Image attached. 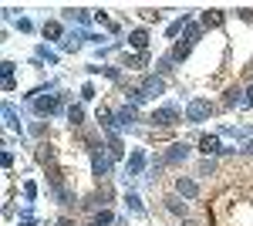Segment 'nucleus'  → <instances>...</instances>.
<instances>
[{"label": "nucleus", "mask_w": 253, "mask_h": 226, "mask_svg": "<svg viewBox=\"0 0 253 226\" xmlns=\"http://www.w3.org/2000/svg\"><path fill=\"white\" fill-rule=\"evenodd\" d=\"M223 20H226L223 10H206V14H203V31H213V27H219Z\"/></svg>", "instance_id": "obj_15"}, {"label": "nucleus", "mask_w": 253, "mask_h": 226, "mask_svg": "<svg viewBox=\"0 0 253 226\" xmlns=\"http://www.w3.org/2000/svg\"><path fill=\"white\" fill-rule=\"evenodd\" d=\"M189 51H193V41L182 38V41L172 47V54H169V57H172V61H186V57H189Z\"/></svg>", "instance_id": "obj_17"}, {"label": "nucleus", "mask_w": 253, "mask_h": 226, "mask_svg": "<svg viewBox=\"0 0 253 226\" xmlns=\"http://www.w3.org/2000/svg\"><path fill=\"white\" fill-rule=\"evenodd\" d=\"M41 34H44L47 41H64V38H68V34H64V27H61L58 20H47V24L41 27Z\"/></svg>", "instance_id": "obj_12"}, {"label": "nucleus", "mask_w": 253, "mask_h": 226, "mask_svg": "<svg viewBox=\"0 0 253 226\" xmlns=\"http://www.w3.org/2000/svg\"><path fill=\"white\" fill-rule=\"evenodd\" d=\"M95 223H98V226H108V223H112V213H108V209L95 213Z\"/></svg>", "instance_id": "obj_28"}, {"label": "nucleus", "mask_w": 253, "mask_h": 226, "mask_svg": "<svg viewBox=\"0 0 253 226\" xmlns=\"http://www.w3.org/2000/svg\"><path fill=\"white\" fill-rule=\"evenodd\" d=\"M3 122H7V125H10V129H20V122H17V108H14V105H10V101H7V105H3Z\"/></svg>", "instance_id": "obj_21"}, {"label": "nucleus", "mask_w": 253, "mask_h": 226, "mask_svg": "<svg viewBox=\"0 0 253 226\" xmlns=\"http://www.w3.org/2000/svg\"><path fill=\"white\" fill-rule=\"evenodd\" d=\"M34 112H38V115H58V112H64V94L34 98Z\"/></svg>", "instance_id": "obj_3"}, {"label": "nucleus", "mask_w": 253, "mask_h": 226, "mask_svg": "<svg viewBox=\"0 0 253 226\" xmlns=\"http://www.w3.org/2000/svg\"><path fill=\"white\" fill-rule=\"evenodd\" d=\"M189 155H193V149H189L186 142H175V145H169V152L162 155V162H166V166H182Z\"/></svg>", "instance_id": "obj_4"}, {"label": "nucleus", "mask_w": 253, "mask_h": 226, "mask_svg": "<svg viewBox=\"0 0 253 226\" xmlns=\"http://www.w3.org/2000/svg\"><path fill=\"white\" fill-rule=\"evenodd\" d=\"M138 91L145 94V98H156V94H162V91H166V81H162L159 75H149V78H142Z\"/></svg>", "instance_id": "obj_5"}, {"label": "nucleus", "mask_w": 253, "mask_h": 226, "mask_svg": "<svg viewBox=\"0 0 253 226\" xmlns=\"http://www.w3.org/2000/svg\"><path fill=\"white\" fill-rule=\"evenodd\" d=\"M125 203H128V209H132V213H142V199H138L135 192H125Z\"/></svg>", "instance_id": "obj_26"}, {"label": "nucleus", "mask_w": 253, "mask_h": 226, "mask_svg": "<svg viewBox=\"0 0 253 226\" xmlns=\"http://www.w3.org/2000/svg\"><path fill=\"white\" fill-rule=\"evenodd\" d=\"M135 118H138V115H135V108H132V105H122V108L115 112V125H122V129H128V125H132Z\"/></svg>", "instance_id": "obj_13"}, {"label": "nucleus", "mask_w": 253, "mask_h": 226, "mask_svg": "<svg viewBox=\"0 0 253 226\" xmlns=\"http://www.w3.org/2000/svg\"><path fill=\"white\" fill-rule=\"evenodd\" d=\"M240 108H253V85L243 88V101H240Z\"/></svg>", "instance_id": "obj_27"}, {"label": "nucleus", "mask_w": 253, "mask_h": 226, "mask_svg": "<svg viewBox=\"0 0 253 226\" xmlns=\"http://www.w3.org/2000/svg\"><path fill=\"white\" fill-rule=\"evenodd\" d=\"M91 226H98V223H91Z\"/></svg>", "instance_id": "obj_36"}, {"label": "nucleus", "mask_w": 253, "mask_h": 226, "mask_svg": "<svg viewBox=\"0 0 253 226\" xmlns=\"http://www.w3.org/2000/svg\"><path fill=\"white\" fill-rule=\"evenodd\" d=\"M175 192H179L182 199H196V196H199V182L189 179V176H179V179H175Z\"/></svg>", "instance_id": "obj_7"}, {"label": "nucleus", "mask_w": 253, "mask_h": 226, "mask_svg": "<svg viewBox=\"0 0 253 226\" xmlns=\"http://www.w3.org/2000/svg\"><path fill=\"white\" fill-rule=\"evenodd\" d=\"M172 64H175V61H172L169 54H166V57H159V61H156V75H159V78H162V75H169V71H172Z\"/></svg>", "instance_id": "obj_23"}, {"label": "nucleus", "mask_w": 253, "mask_h": 226, "mask_svg": "<svg viewBox=\"0 0 253 226\" xmlns=\"http://www.w3.org/2000/svg\"><path fill=\"white\" fill-rule=\"evenodd\" d=\"M64 17L75 20V24H88V20H91V14H88L84 7H68V10H64Z\"/></svg>", "instance_id": "obj_18"}, {"label": "nucleus", "mask_w": 253, "mask_h": 226, "mask_svg": "<svg viewBox=\"0 0 253 226\" xmlns=\"http://www.w3.org/2000/svg\"><path fill=\"white\" fill-rule=\"evenodd\" d=\"M213 112H216V105L210 98H193V101L186 105V125H203Z\"/></svg>", "instance_id": "obj_1"}, {"label": "nucleus", "mask_w": 253, "mask_h": 226, "mask_svg": "<svg viewBox=\"0 0 253 226\" xmlns=\"http://www.w3.org/2000/svg\"><path fill=\"white\" fill-rule=\"evenodd\" d=\"M199 38H203V24H189V27H186V41H193V44H196Z\"/></svg>", "instance_id": "obj_24"}, {"label": "nucleus", "mask_w": 253, "mask_h": 226, "mask_svg": "<svg viewBox=\"0 0 253 226\" xmlns=\"http://www.w3.org/2000/svg\"><path fill=\"white\" fill-rule=\"evenodd\" d=\"M58 226H75V220H68V216H61V220H58Z\"/></svg>", "instance_id": "obj_33"}, {"label": "nucleus", "mask_w": 253, "mask_h": 226, "mask_svg": "<svg viewBox=\"0 0 253 226\" xmlns=\"http://www.w3.org/2000/svg\"><path fill=\"white\" fill-rule=\"evenodd\" d=\"M226 145H219V135H203L199 138V152L206 155V159H213V155H223Z\"/></svg>", "instance_id": "obj_6"}, {"label": "nucleus", "mask_w": 253, "mask_h": 226, "mask_svg": "<svg viewBox=\"0 0 253 226\" xmlns=\"http://www.w3.org/2000/svg\"><path fill=\"white\" fill-rule=\"evenodd\" d=\"M68 122L78 129L81 122H84V108H81V105H71V108H68Z\"/></svg>", "instance_id": "obj_22"}, {"label": "nucleus", "mask_w": 253, "mask_h": 226, "mask_svg": "<svg viewBox=\"0 0 253 226\" xmlns=\"http://www.w3.org/2000/svg\"><path fill=\"white\" fill-rule=\"evenodd\" d=\"M108 169H112V159H108L101 149L91 152V172H95L98 179H105V176H108Z\"/></svg>", "instance_id": "obj_9"}, {"label": "nucleus", "mask_w": 253, "mask_h": 226, "mask_svg": "<svg viewBox=\"0 0 253 226\" xmlns=\"http://www.w3.org/2000/svg\"><path fill=\"white\" fill-rule=\"evenodd\" d=\"M17 27H20V31H24V34H31V31H34V24H31V20H27V17H20V20H17Z\"/></svg>", "instance_id": "obj_29"}, {"label": "nucleus", "mask_w": 253, "mask_h": 226, "mask_svg": "<svg viewBox=\"0 0 253 226\" xmlns=\"http://www.w3.org/2000/svg\"><path fill=\"white\" fill-rule=\"evenodd\" d=\"M243 152H247V155H253V142H247V145H243Z\"/></svg>", "instance_id": "obj_34"}, {"label": "nucleus", "mask_w": 253, "mask_h": 226, "mask_svg": "<svg viewBox=\"0 0 253 226\" xmlns=\"http://www.w3.org/2000/svg\"><path fill=\"white\" fill-rule=\"evenodd\" d=\"M240 17H243V20H253V7H243V10H240Z\"/></svg>", "instance_id": "obj_32"}, {"label": "nucleus", "mask_w": 253, "mask_h": 226, "mask_svg": "<svg viewBox=\"0 0 253 226\" xmlns=\"http://www.w3.org/2000/svg\"><path fill=\"white\" fill-rule=\"evenodd\" d=\"M24 196H27V203H31V199L38 196V186H34V182H27V186H24Z\"/></svg>", "instance_id": "obj_30"}, {"label": "nucleus", "mask_w": 253, "mask_h": 226, "mask_svg": "<svg viewBox=\"0 0 253 226\" xmlns=\"http://www.w3.org/2000/svg\"><path fill=\"white\" fill-rule=\"evenodd\" d=\"M81 41H88V34H81V31H71L68 38L61 41V51H68V54H71V51H78Z\"/></svg>", "instance_id": "obj_14"}, {"label": "nucleus", "mask_w": 253, "mask_h": 226, "mask_svg": "<svg viewBox=\"0 0 253 226\" xmlns=\"http://www.w3.org/2000/svg\"><path fill=\"white\" fill-rule=\"evenodd\" d=\"M216 172V159H203L199 162V176H213Z\"/></svg>", "instance_id": "obj_25"}, {"label": "nucleus", "mask_w": 253, "mask_h": 226, "mask_svg": "<svg viewBox=\"0 0 253 226\" xmlns=\"http://www.w3.org/2000/svg\"><path fill=\"white\" fill-rule=\"evenodd\" d=\"M81 98H84V101H91V98H95V88H91V85H84V88H81Z\"/></svg>", "instance_id": "obj_31"}, {"label": "nucleus", "mask_w": 253, "mask_h": 226, "mask_svg": "<svg viewBox=\"0 0 253 226\" xmlns=\"http://www.w3.org/2000/svg\"><path fill=\"white\" fill-rule=\"evenodd\" d=\"M240 101H243V88H240V85H230V88H226V98H223V105H226V108H240Z\"/></svg>", "instance_id": "obj_16"}, {"label": "nucleus", "mask_w": 253, "mask_h": 226, "mask_svg": "<svg viewBox=\"0 0 253 226\" xmlns=\"http://www.w3.org/2000/svg\"><path fill=\"white\" fill-rule=\"evenodd\" d=\"M128 44H132V47H138L142 54H149V31H145V27L132 31V34H128Z\"/></svg>", "instance_id": "obj_10"}, {"label": "nucleus", "mask_w": 253, "mask_h": 226, "mask_svg": "<svg viewBox=\"0 0 253 226\" xmlns=\"http://www.w3.org/2000/svg\"><path fill=\"white\" fill-rule=\"evenodd\" d=\"M122 64H125V68H132V71H138V68H145V64H149V54H125V57H122Z\"/></svg>", "instance_id": "obj_19"}, {"label": "nucleus", "mask_w": 253, "mask_h": 226, "mask_svg": "<svg viewBox=\"0 0 253 226\" xmlns=\"http://www.w3.org/2000/svg\"><path fill=\"white\" fill-rule=\"evenodd\" d=\"M166 209H169L172 216H179V220H182V216L189 213V203H182V196H166Z\"/></svg>", "instance_id": "obj_11"}, {"label": "nucleus", "mask_w": 253, "mask_h": 226, "mask_svg": "<svg viewBox=\"0 0 253 226\" xmlns=\"http://www.w3.org/2000/svg\"><path fill=\"white\" fill-rule=\"evenodd\" d=\"M149 122L159 125V129H172V125L182 122V112H179V105H159V108H152Z\"/></svg>", "instance_id": "obj_2"}, {"label": "nucleus", "mask_w": 253, "mask_h": 226, "mask_svg": "<svg viewBox=\"0 0 253 226\" xmlns=\"http://www.w3.org/2000/svg\"><path fill=\"white\" fill-rule=\"evenodd\" d=\"M182 226H196V223H182Z\"/></svg>", "instance_id": "obj_35"}, {"label": "nucleus", "mask_w": 253, "mask_h": 226, "mask_svg": "<svg viewBox=\"0 0 253 226\" xmlns=\"http://www.w3.org/2000/svg\"><path fill=\"white\" fill-rule=\"evenodd\" d=\"M182 27H189V14H182V17H179V20H172L166 34H169V38H179V34H182Z\"/></svg>", "instance_id": "obj_20"}, {"label": "nucleus", "mask_w": 253, "mask_h": 226, "mask_svg": "<svg viewBox=\"0 0 253 226\" xmlns=\"http://www.w3.org/2000/svg\"><path fill=\"white\" fill-rule=\"evenodd\" d=\"M142 169H145V149H132L125 162V176H142Z\"/></svg>", "instance_id": "obj_8"}]
</instances>
